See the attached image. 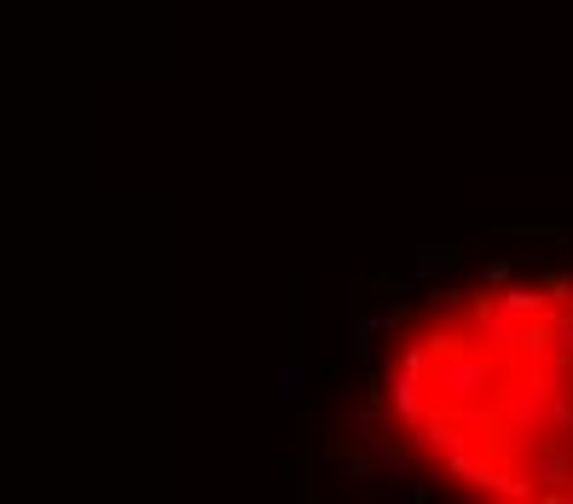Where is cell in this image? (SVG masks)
I'll list each match as a JSON object with an SVG mask.
<instances>
[{
	"instance_id": "cell-1",
	"label": "cell",
	"mask_w": 573,
	"mask_h": 504,
	"mask_svg": "<svg viewBox=\"0 0 573 504\" xmlns=\"http://www.w3.org/2000/svg\"><path fill=\"white\" fill-rule=\"evenodd\" d=\"M371 412L447 493L573 504V272H492L417 301L382 342Z\"/></svg>"
}]
</instances>
